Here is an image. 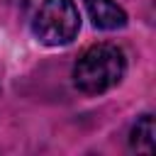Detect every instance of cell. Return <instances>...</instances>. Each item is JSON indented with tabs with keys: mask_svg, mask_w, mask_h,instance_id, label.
Returning a JSON list of instances; mask_svg holds the SVG:
<instances>
[{
	"mask_svg": "<svg viewBox=\"0 0 156 156\" xmlns=\"http://www.w3.org/2000/svg\"><path fill=\"white\" fill-rule=\"evenodd\" d=\"M83 2L98 29L112 32V29H122L127 24V12L115 0H83Z\"/></svg>",
	"mask_w": 156,
	"mask_h": 156,
	"instance_id": "obj_3",
	"label": "cell"
},
{
	"mask_svg": "<svg viewBox=\"0 0 156 156\" xmlns=\"http://www.w3.org/2000/svg\"><path fill=\"white\" fill-rule=\"evenodd\" d=\"M129 146L141 154L154 151V117L151 115H141L136 119V124L129 132Z\"/></svg>",
	"mask_w": 156,
	"mask_h": 156,
	"instance_id": "obj_4",
	"label": "cell"
},
{
	"mask_svg": "<svg viewBox=\"0 0 156 156\" xmlns=\"http://www.w3.org/2000/svg\"><path fill=\"white\" fill-rule=\"evenodd\" d=\"M127 71L124 51L117 44H93L73 66V83L85 95H100L115 88Z\"/></svg>",
	"mask_w": 156,
	"mask_h": 156,
	"instance_id": "obj_1",
	"label": "cell"
},
{
	"mask_svg": "<svg viewBox=\"0 0 156 156\" xmlns=\"http://www.w3.org/2000/svg\"><path fill=\"white\" fill-rule=\"evenodd\" d=\"M80 29V12L73 0H44L34 15L32 32L46 46H66Z\"/></svg>",
	"mask_w": 156,
	"mask_h": 156,
	"instance_id": "obj_2",
	"label": "cell"
}]
</instances>
